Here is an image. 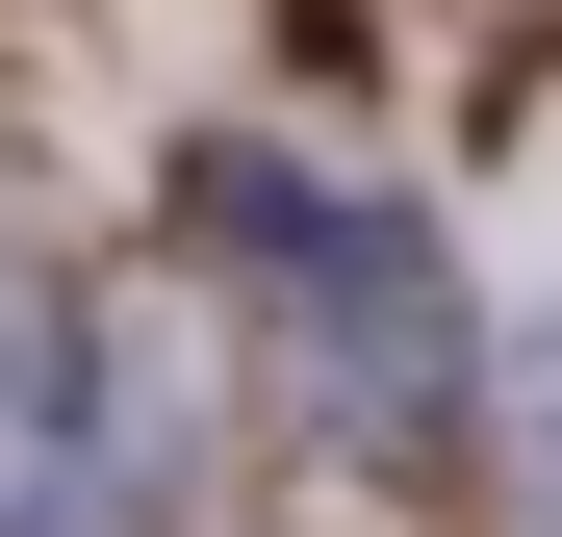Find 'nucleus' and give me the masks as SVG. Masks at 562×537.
<instances>
[{
    "instance_id": "1",
    "label": "nucleus",
    "mask_w": 562,
    "mask_h": 537,
    "mask_svg": "<svg viewBox=\"0 0 562 537\" xmlns=\"http://www.w3.org/2000/svg\"><path fill=\"white\" fill-rule=\"evenodd\" d=\"M512 486H537V537H562V307L512 333Z\"/></svg>"
}]
</instances>
